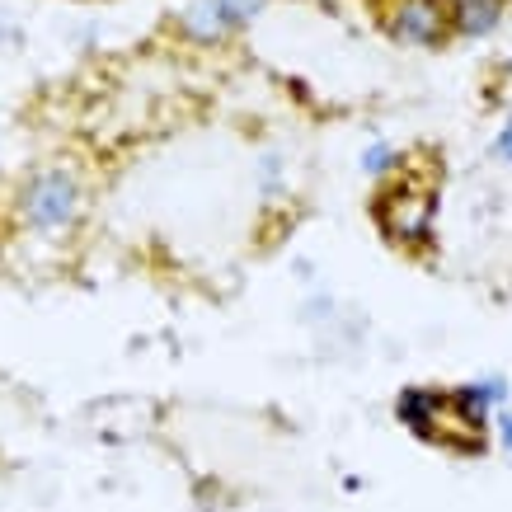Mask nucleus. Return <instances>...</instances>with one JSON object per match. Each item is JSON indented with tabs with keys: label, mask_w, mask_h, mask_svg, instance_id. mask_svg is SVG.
I'll return each instance as SVG.
<instances>
[{
	"label": "nucleus",
	"mask_w": 512,
	"mask_h": 512,
	"mask_svg": "<svg viewBox=\"0 0 512 512\" xmlns=\"http://www.w3.org/2000/svg\"><path fill=\"white\" fill-rule=\"evenodd\" d=\"M259 5L264 0H212V10H217L221 29H235V24H245V19L259 15Z\"/></svg>",
	"instance_id": "2"
},
{
	"label": "nucleus",
	"mask_w": 512,
	"mask_h": 512,
	"mask_svg": "<svg viewBox=\"0 0 512 512\" xmlns=\"http://www.w3.org/2000/svg\"><path fill=\"white\" fill-rule=\"evenodd\" d=\"M19 207H24L29 226H38V231H62V226H71V217H76V207H80V184L66 170H43L24 188Z\"/></svg>",
	"instance_id": "1"
}]
</instances>
